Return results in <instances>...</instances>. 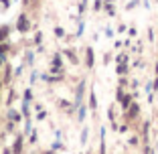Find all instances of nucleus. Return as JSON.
<instances>
[{"label":"nucleus","instance_id":"obj_2","mask_svg":"<svg viewBox=\"0 0 158 154\" xmlns=\"http://www.w3.org/2000/svg\"><path fill=\"white\" fill-rule=\"evenodd\" d=\"M4 37H6V31H0V41H4Z\"/></svg>","mask_w":158,"mask_h":154},{"label":"nucleus","instance_id":"obj_1","mask_svg":"<svg viewBox=\"0 0 158 154\" xmlns=\"http://www.w3.org/2000/svg\"><path fill=\"white\" fill-rule=\"evenodd\" d=\"M87 65H93V53L87 51Z\"/></svg>","mask_w":158,"mask_h":154}]
</instances>
